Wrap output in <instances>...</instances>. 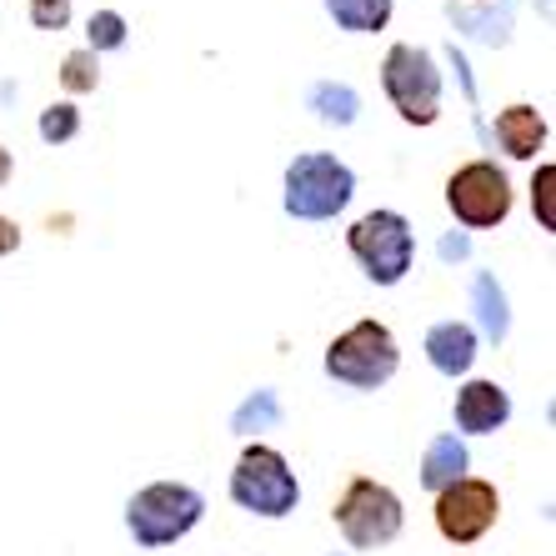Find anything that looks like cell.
Instances as JSON below:
<instances>
[{"mask_svg":"<svg viewBox=\"0 0 556 556\" xmlns=\"http://www.w3.org/2000/svg\"><path fill=\"white\" fill-rule=\"evenodd\" d=\"M396 366H402V351H396L391 326H381V321H356L351 331H341L326 346V376L351 391L387 387L391 376H396Z\"/></svg>","mask_w":556,"mask_h":556,"instance_id":"obj_2","label":"cell"},{"mask_svg":"<svg viewBox=\"0 0 556 556\" xmlns=\"http://www.w3.org/2000/svg\"><path fill=\"white\" fill-rule=\"evenodd\" d=\"M11 170H15V161H11V151H5V146H0V186L11 181Z\"/></svg>","mask_w":556,"mask_h":556,"instance_id":"obj_23","label":"cell"},{"mask_svg":"<svg viewBox=\"0 0 556 556\" xmlns=\"http://www.w3.org/2000/svg\"><path fill=\"white\" fill-rule=\"evenodd\" d=\"M552 191H556V166H542L536 170V181H531V206H536V216H542V231H552L556 226Z\"/></svg>","mask_w":556,"mask_h":556,"instance_id":"obj_19","label":"cell"},{"mask_svg":"<svg viewBox=\"0 0 556 556\" xmlns=\"http://www.w3.org/2000/svg\"><path fill=\"white\" fill-rule=\"evenodd\" d=\"M466 477V446L462 437H437L427 446V456H421V486L427 492H446L452 481Z\"/></svg>","mask_w":556,"mask_h":556,"instance_id":"obj_13","label":"cell"},{"mask_svg":"<svg viewBox=\"0 0 556 556\" xmlns=\"http://www.w3.org/2000/svg\"><path fill=\"white\" fill-rule=\"evenodd\" d=\"M15 247H21V226L11 216H0V256H11Z\"/></svg>","mask_w":556,"mask_h":556,"instance_id":"obj_22","label":"cell"},{"mask_svg":"<svg viewBox=\"0 0 556 556\" xmlns=\"http://www.w3.org/2000/svg\"><path fill=\"white\" fill-rule=\"evenodd\" d=\"M30 26L36 30H65L71 26V0H30Z\"/></svg>","mask_w":556,"mask_h":556,"instance_id":"obj_20","label":"cell"},{"mask_svg":"<svg viewBox=\"0 0 556 556\" xmlns=\"http://www.w3.org/2000/svg\"><path fill=\"white\" fill-rule=\"evenodd\" d=\"M331 517H337L341 536H346L356 552H376V546H387L402 536L406 511H402V496L391 492V486H381V481H371V477H351L346 496L337 502Z\"/></svg>","mask_w":556,"mask_h":556,"instance_id":"obj_6","label":"cell"},{"mask_svg":"<svg viewBox=\"0 0 556 556\" xmlns=\"http://www.w3.org/2000/svg\"><path fill=\"white\" fill-rule=\"evenodd\" d=\"M206 517V496L186 486V481H151L126 502V527L141 546H170L191 536Z\"/></svg>","mask_w":556,"mask_h":556,"instance_id":"obj_1","label":"cell"},{"mask_svg":"<svg viewBox=\"0 0 556 556\" xmlns=\"http://www.w3.org/2000/svg\"><path fill=\"white\" fill-rule=\"evenodd\" d=\"M326 11L351 36H371V30H387L391 0H326Z\"/></svg>","mask_w":556,"mask_h":556,"instance_id":"obj_14","label":"cell"},{"mask_svg":"<svg viewBox=\"0 0 556 556\" xmlns=\"http://www.w3.org/2000/svg\"><path fill=\"white\" fill-rule=\"evenodd\" d=\"M381 86H387L391 105L402 111L412 126H437L441 116V71L431 51L421 46H391L381 61Z\"/></svg>","mask_w":556,"mask_h":556,"instance_id":"obj_7","label":"cell"},{"mask_svg":"<svg viewBox=\"0 0 556 556\" xmlns=\"http://www.w3.org/2000/svg\"><path fill=\"white\" fill-rule=\"evenodd\" d=\"M76 130H80V111L71 101H55L40 111V141L46 146H65Z\"/></svg>","mask_w":556,"mask_h":556,"instance_id":"obj_17","label":"cell"},{"mask_svg":"<svg viewBox=\"0 0 556 556\" xmlns=\"http://www.w3.org/2000/svg\"><path fill=\"white\" fill-rule=\"evenodd\" d=\"M511 421V396H506L496 381H466L456 391V427L466 437H486V431H502Z\"/></svg>","mask_w":556,"mask_h":556,"instance_id":"obj_10","label":"cell"},{"mask_svg":"<svg viewBox=\"0 0 556 556\" xmlns=\"http://www.w3.org/2000/svg\"><path fill=\"white\" fill-rule=\"evenodd\" d=\"M496 141H502V151L511 161H536V151L546 146V116L527 101L506 105L502 116H496Z\"/></svg>","mask_w":556,"mask_h":556,"instance_id":"obj_11","label":"cell"},{"mask_svg":"<svg viewBox=\"0 0 556 556\" xmlns=\"http://www.w3.org/2000/svg\"><path fill=\"white\" fill-rule=\"evenodd\" d=\"M311 111H316L326 126H351L356 111H362V101H356L351 86H316V91H311Z\"/></svg>","mask_w":556,"mask_h":556,"instance_id":"obj_15","label":"cell"},{"mask_svg":"<svg viewBox=\"0 0 556 556\" xmlns=\"http://www.w3.org/2000/svg\"><path fill=\"white\" fill-rule=\"evenodd\" d=\"M477 296H481V306H486V331H492V337H502V331H506V311H502V291L492 296V276H481V281H477Z\"/></svg>","mask_w":556,"mask_h":556,"instance_id":"obj_21","label":"cell"},{"mask_svg":"<svg viewBox=\"0 0 556 556\" xmlns=\"http://www.w3.org/2000/svg\"><path fill=\"white\" fill-rule=\"evenodd\" d=\"M446 206L471 231H492L511 216V181L496 161H471L446 181Z\"/></svg>","mask_w":556,"mask_h":556,"instance_id":"obj_8","label":"cell"},{"mask_svg":"<svg viewBox=\"0 0 556 556\" xmlns=\"http://www.w3.org/2000/svg\"><path fill=\"white\" fill-rule=\"evenodd\" d=\"M496 517H502V496H496L492 481L462 477L446 492H437V531L456 546L481 542L496 527Z\"/></svg>","mask_w":556,"mask_h":556,"instance_id":"obj_9","label":"cell"},{"mask_svg":"<svg viewBox=\"0 0 556 556\" xmlns=\"http://www.w3.org/2000/svg\"><path fill=\"white\" fill-rule=\"evenodd\" d=\"M231 502L241 506V511H251V517H271V521L291 517L301 506V481L276 446L251 441L231 471Z\"/></svg>","mask_w":556,"mask_h":556,"instance_id":"obj_3","label":"cell"},{"mask_svg":"<svg viewBox=\"0 0 556 556\" xmlns=\"http://www.w3.org/2000/svg\"><path fill=\"white\" fill-rule=\"evenodd\" d=\"M427 362L437 366L441 376H462L477 362V331L466 321H441L427 331Z\"/></svg>","mask_w":556,"mask_h":556,"instance_id":"obj_12","label":"cell"},{"mask_svg":"<svg viewBox=\"0 0 556 556\" xmlns=\"http://www.w3.org/2000/svg\"><path fill=\"white\" fill-rule=\"evenodd\" d=\"M346 247H351V256L366 266V276H371L376 286H396L412 271L416 231L402 211H366L346 231Z\"/></svg>","mask_w":556,"mask_h":556,"instance_id":"obj_5","label":"cell"},{"mask_svg":"<svg viewBox=\"0 0 556 556\" xmlns=\"http://www.w3.org/2000/svg\"><path fill=\"white\" fill-rule=\"evenodd\" d=\"M86 36H91V46L86 51H121L126 46V15L121 11H96L91 15V26H86Z\"/></svg>","mask_w":556,"mask_h":556,"instance_id":"obj_18","label":"cell"},{"mask_svg":"<svg viewBox=\"0 0 556 556\" xmlns=\"http://www.w3.org/2000/svg\"><path fill=\"white\" fill-rule=\"evenodd\" d=\"M61 86L71 96H91L101 86V55L96 51H71L61 61Z\"/></svg>","mask_w":556,"mask_h":556,"instance_id":"obj_16","label":"cell"},{"mask_svg":"<svg viewBox=\"0 0 556 556\" xmlns=\"http://www.w3.org/2000/svg\"><path fill=\"white\" fill-rule=\"evenodd\" d=\"M351 195H356V176L337 155L306 151L286 166V211L296 220H331L337 211H346Z\"/></svg>","mask_w":556,"mask_h":556,"instance_id":"obj_4","label":"cell"}]
</instances>
